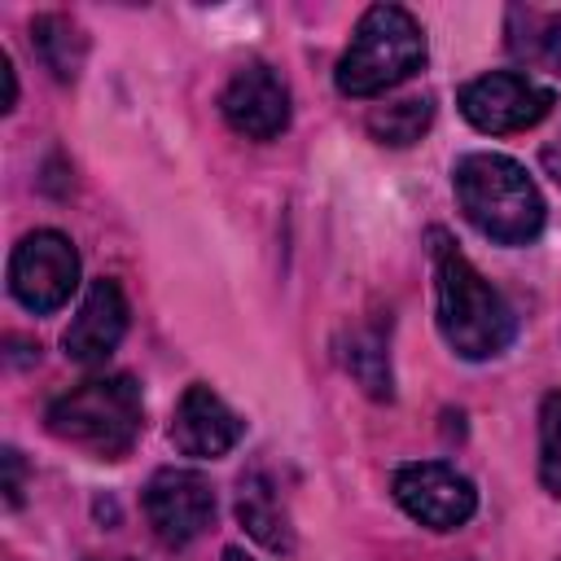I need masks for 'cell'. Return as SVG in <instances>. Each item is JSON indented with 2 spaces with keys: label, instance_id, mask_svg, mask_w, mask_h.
<instances>
[{
  "label": "cell",
  "instance_id": "6da1fadb",
  "mask_svg": "<svg viewBox=\"0 0 561 561\" xmlns=\"http://www.w3.org/2000/svg\"><path fill=\"white\" fill-rule=\"evenodd\" d=\"M430 263H434V320L443 342L460 359H495L517 337V316L504 294L465 259V250L430 228Z\"/></svg>",
  "mask_w": 561,
  "mask_h": 561
},
{
  "label": "cell",
  "instance_id": "7a4b0ae2",
  "mask_svg": "<svg viewBox=\"0 0 561 561\" xmlns=\"http://www.w3.org/2000/svg\"><path fill=\"white\" fill-rule=\"evenodd\" d=\"M451 188L465 219L495 245H526L543 232L548 206L539 184L508 153H465L451 167Z\"/></svg>",
  "mask_w": 561,
  "mask_h": 561
},
{
  "label": "cell",
  "instance_id": "3957f363",
  "mask_svg": "<svg viewBox=\"0 0 561 561\" xmlns=\"http://www.w3.org/2000/svg\"><path fill=\"white\" fill-rule=\"evenodd\" d=\"M53 438L83 447L101 460H118L145 434V394L131 373L88 377L83 386L57 394L44 412Z\"/></svg>",
  "mask_w": 561,
  "mask_h": 561
},
{
  "label": "cell",
  "instance_id": "277c9868",
  "mask_svg": "<svg viewBox=\"0 0 561 561\" xmlns=\"http://www.w3.org/2000/svg\"><path fill=\"white\" fill-rule=\"evenodd\" d=\"M425 31L403 4H373L351 31L346 53L337 57L333 83L342 96H381L412 79L425 66Z\"/></svg>",
  "mask_w": 561,
  "mask_h": 561
},
{
  "label": "cell",
  "instance_id": "5b68a950",
  "mask_svg": "<svg viewBox=\"0 0 561 561\" xmlns=\"http://www.w3.org/2000/svg\"><path fill=\"white\" fill-rule=\"evenodd\" d=\"M75 289H79V250L66 232L35 228L13 245V254H9V294L26 311L53 316L70 302Z\"/></svg>",
  "mask_w": 561,
  "mask_h": 561
},
{
  "label": "cell",
  "instance_id": "8992f818",
  "mask_svg": "<svg viewBox=\"0 0 561 561\" xmlns=\"http://www.w3.org/2000/svg\"><path fill=\"white\" fill-rule=\"evenodd\" d=\"M456 105L478 131L508 136V131H526L539 118H548L557 105V92L526 70H491V75L469 79L456 92Z\"/></svg>",
  "mask_w": 561,
  "mask_h": 561
},
{
  "label": "cell",
  "instance_id": "52a82bcc",
  "mask_svg": "<svg viewBox=\"0 0 561 561\" xmlns=\"http://www.w3.org/2000/svg\"><path fill=\"white\" fill-rule=\"evenodd\" d=\"M390 491H394V504L430 526V530H460L473 513H478V491L473 482L451 469L447 460H412V465H399L394 478H390Z\"/></svg>",
  "mask_w": 561,
  "mask_h": 561
},
{
  "label": "cell",
  "instance_id": "ba28073f",
  "mask_svg": "<svg viewBox=\"0 0 561 561\" xmlns=\"http://www.w3.org/2000/svg\"><path fill=\"white\" fill-rule=\"evenodd\" d=\"M145 517L153 526V535L167 548H184L193 543L210 522H215V491L197 469H153V478L145 482Z\"/></svg>",
  "mask_w": 561,
  "mask_h": 561
},
{
  "label": "cell",
  "instance_id": "9c48e42d",
  "mask_svg": "<svg viewBox=\"0 0 561 561\" xmlns=\"http://www.w3.org/2000/svg\"><path fill=\"white\" fill-rule=\"evenodd\" d=\"M219 114L245 140H276L289 127V88L267 61H245L224 83Z\"/></svg>",
  "mask_w": 561,
  "mask_h": 561
},
{
  "label": "cell",
  "instance_id": "30bf717a",
  "mask_svg": "<svg viewBox=\"0 0 561 561\" xmlns=\"http://www.w3.org/2000/svg\"><path fill=\"white\" fill-rule=\"evenodd\" d=\"M127 333V298H123V285L114 276H96L70 320V329L61 333V346H66V359L83 364V368H96L105 364L118 342Z\"/></svg>",
  "mask_w": 561,
  "mask_h": 561
},
{
  "label": "cell",
  "instance_id": "8fae6325",
  "mask_svg": "<svg viewBox=\"0 0 561 561\" xmlns=\"http://www.w3.org/2000/svg\"><path fill=\"white\" fill-rule=\"evenodd\" d=\"M167 434H171L175 451H184V456H193V460H215V456H228V451L241 443L245 421H241L210 386L193 381V386L180 394Z\"/></svg>",
  "mask_w": 561,
  "mask_h": 561
},
{
  "label": "cell",
  "instance_id": "7c38bea8",
  "mask_svg": "<svg viewBox=\"0 0 561 561\" xmlns=\"http://www.w3.org/2000/svg\"><path fill=\"white\" fill-rule=\"evenodd\" d=\"M237 522L245 526V535L254 543H263L267 552H280L289 557L294 552V522H289V508L285 500L276 495V482L267 473H245L237 482Z\"/></svg>",
  "mask_w": 561,
  "mask_h": 561
},
{
  "label": "cell",
  "instance_id": "4fadbf2b",
  "mask_svg": "<svg viewBox=\"0 0 561 561\" xmlns=\"http://www.w3.org/2000/svg\"><path fill=\"white\" fill-rule=\"evenodd\" d=\"M31 48L35 57L53 70V79L61 83H75L79 70H83V57H88V35L75 18L66 13H39L31 22Z\"/></svg>",
  "mask_w": 561,
  "mask_h": 561
},
{
  "label": "cell",
  "instance_id": "5bb4252c",
  "mask_svg": "<svg viewBox=\"0 0 561 561\" xmlns=\"http://www.w3.org/2000/svg\"><path fill=\"white\" fill-rule=\"evenodd\" d=\"M434 123V96H403V101H390V105H373L364 127L377 145H412L425 136V127Z\"/></svg>",
  "mask_w": 561,
  "mask_h": 561
},
{
  "label": "cell",
  "instance_id": "9a60e30c",
  "mask_svg": "<svg viewBox=\"0 0 561 561\" xmlns=\"http://www.w3.org/2000/svg\"><path fill=\"white\" fill-rule=\"evenodd\" d=\"M346 368L359 377V386L373 394V399H390V355H386V342L377 329H359L351 333V351L342 355Z\"/></svg>",
  "mask_w": 561,
  "mask_h": 561
},
{
  "label": "cell",
  "instance_id": "2e32d148",
  "mask_svg": "<svg viewBox=\"0 0 561 561\" xmlns=\"http://www.w3.org/2000/svg\"><path fill=\"white\" fill-rule=\"evenodd\" d=\"M526 18V31L530 35H517V39H508V48L517 53V57H526V61H539V66H548L552 75H561V13H522Z\"/></svg>",
  "mask_w": 561,
  "mask_h": 561
},
{
  "label": "cell",
  "instance_id": "e0dca14e",
  "mask_svg": "<svg viewBox=\"0 0 561 561\" xmlns=\"http://www.w3.org/2000/svg\"><path fill=\"white\" fill-rule=\"evenodd\" d=\"M539 482L561 500V390L543 394L539 403Z\"/></svg>",
  "mask_w": 561,
  "mask_h": 561
},
{
  "label": "cell",
  "instance_id": "ac0fdd59",
  "mask_svg": "<svg viewBox=\"0 0 561 561\" xmlns=\"http://www.w3.org/2000/svg\"><path fill=\"white\" fill-rule=\"evenodd\" d=\"M4 504L9 508H18L22 504V486H26V469H22V456L13 451V447H4Z\"/></svg>",
  "mask_w": 561,
  "mask_h": 561
},
{
  "label": "cell",
  "instance_id": "d6986e66",
  "mask_svg": "<svg viewBox=\"0 0 561 561\" xmlns=\"http://www.w3.org/2000/svg\"><path fill=\"white\" fill-rule=\"evenodd\" d=\"M0 83H4V101H0V110L9 114L13 105H18V70H13V57L0 48Z\"/></svg>",
  "mask_w": 561,
  "mask_h": 561
},
{
  "label": "cell",
  "instance_id": "ffe728a7",
  "mask_svg": "<svg viewBox=\"0 0 561 561\" xmlns=\"http://www.w3.org/2000/svg\"><path fill=\"white\" fill-rule=\"evenodd\" d=\"M543 162H548V171L561 180V145H548V149H543Z\"/></svg>",
  "mask_w": 561,
  "mask_h": 561
},
{
  "label": "cell",
  "instance_id": "44dd1931",
  "mask_svg": "<svg viewBox=\"0 0 561 561\" xmlns=\"http://www.w3.org/2000/svg\"><path fill=\"white\" fill-rule=\"evenodd\" d=\"M224 561H254V557H245L241 548H224Z\"/></svg>",
  "mask_w": 561,
  "mask_h": 561
},
{
  "label": "cell",
  "instance_id": "7402d4cb",
  "mask_svg": "<svg viewBox=\"0 0 561 561\" xmlns=\"http://www.w3.org/2000/svg\"><path fill=\"white\" fill-rule=\"evenodd\" d=\"M118 561H127V557H118Z\"/></svg>",
  "mask_w": 561,
  "mask_h": 561
}]
</instances>
